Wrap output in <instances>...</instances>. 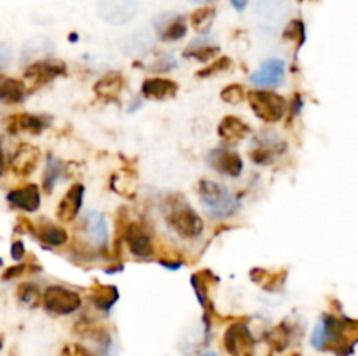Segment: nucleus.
Segmentation results:
<instances>
[{"instance_id": "obj_15", "label": "nucleus", "mask_w": 358, "mask_h": 356, "mask_svg": "<svg viewBox=\"0 0 358 356\" xmlns=\"http://www.w3.org/2000/svg\"><path fill=\"white\" fill-rule=\"evenodd\" d=\"M178 84L164 77H150L142 84V94L149 100H170L177 94Z\"/></svg>"}, {"instance_id": "obj_20", "label": "nucleus", "mask_w": 358, "mask_h": 356, "mask_svg": "<svg viewBox=\"0 0 358 356\" xmlns=\"http://www.w3.org/2000/svg\"><path fill=\"white\" fill-rule=\"evenodd\" d=\"M27 96V87L21 80L10 77H0V100L7 103H17Z\"/></svg>"}, {"instance_id": "obj_24", "label": "nucleus", "mask_w": 358, "mask_h": 356, "mask_svg": "<svg viewBox=\"0 0 358 356\" xmlns=\"http://www.w3.org/2000/svg\"><path fill=\"white\" fill-rule=\"evenodd\" d=\"M38 239L44 244H48V246H63L66 243V239H69V234L62 227L45 223V225H42L38 229Z\"/></svg>"}, {"instance_id": "obj_33", "label": "nucleus", "mask_w": 358, "mask_h": 356, "mask_svg": "<svg viewBox=\"0 0 358 356\" xmlns=\"http://www.w3.org/2000/svg\"><path fill=\"white\" fill-rule=\"evenodd\" d=\"M231 3H233V7L236 10H243L247 7L248 0H231Z\"/></svg>"}, {"instance_id": "obj_32", "label": "nucleus", "mask_w": 358, "mask_h": 356, "mask_svg": "<svg viewBox=\"0 0 358 356\" xmlns=\"http://www.w3.org/2000/svg\"><path fill=\"white\" fill-rule=\"evenodd\" d=\"M10 255H13L14 260H21V258H23V255H24L23 243H20V241H17V243H14L13 250H10Z\"/></svg>"}, {"instance_id": "obj_34", "label": "nucleus", "mask_w": 358, "mask_h": 356, "mask_svg": "<svg viewBox=\"0 0 358 356\" xmlns=\"http://www.w3.org/2000/svg\"><path fill=\"white\" fill-rule=\"evenodd\" d=\"M189 2H194V3H203V2H210V0H189Z\"/></svg>"}, {"instance_id": "obj_14", "label": "nucleus", "mask_w": 358, "mask_h": 356, "mask_svg": "<svg viewBox=\"0 0 358 356\" xmlns=\"http://www.w3.org/2000/svg\"><path fill=\"white\" fill-rule=\"evenodd\" d=\"M63 73H65V65L62 61L45 59V61H38L35 65L28 66L27 72H24V79L41 86V84L49 82V80L56 79V77L63 75Z\"/></svg>"}, {"instance_id": "obj_7", "label": "nucleus", "mask_w": 358, "mask_h": 356, "mask_svg": "<svg viewBox=\"0 0 358 356\" xmlns=\"http://www.w3.org/2000/svg\"><path fill=\"white\" fill-rule=\"evenodd\" d=\"M124 241H126V244H128L129 251H131L135 257L143 258V260H147V258L152 257L154 251H156L152 236H150L149 230H147L145 227L138 222H133V223H128V225H126Z\"/></svg>"}, {"instance_id": "obj_23", "label": "nucleus", "mask_w": 358, "mask_h": 356, "mask_svg": "<svg viewBox=\"0 0 358 356\" xmlns=\"http://www.w3.org/2000/svg\"><path fill=\"white\" fill-rule=\"evenodd\" d=\"M219 52V45L212 44L210 40H194L185 49V58H194L198 61H210Z\"/></svg>"}, {"instance_id": "obj_8", "label": "nucleus", "mask_w": 358, "mask_h": 356, "mask_svg": "<svg viewBox=\"0 0 358 356\" xmlns=\"http://www.w3.org/2000/svg\"><path fill=\"white\" fill-rule=\"evenodd\" d=\"M206 163L217 173L226 175V177L236 178L243 171V161L236 150L231 149H213L206 156Z\"/></svg>"}, {"instance_id": "obj_31", "label": "nucleus", "mask_w": 358, "mask_h": 356, "mask_svg": "<svg viewBox=\"0 0 358 356\" xmlns=\"http://www.w3.org/2000/svg\"><path fill=\"white\" fill-rule=\"evenodd\" d=\"M62 356H94L87 348L80 344H66L62 349Z\"/></svg>"}, {"instance_id": "obj_3", "label": "nucleus", "mask_w": 358, "mask_h": 356, "mask_svg": "<svg viewBox=\"0 0 358 356\" xmlns=\"http://www.w3.org/2000/svg\"><path fill=\"white\" fill-rule=\"evenodd\" d=\"M198 195L203 208L210 216L215 218H226L233 215L238 208L236 198L227 191L224 185L212 180H201L198 184Z\"/></svg>"}, {"instance_id": "obj_22", "label": "nucleus", "mask_w": 358, "mask_h": 356, "mask_svg": "<svg viewBox=\"0 0 358 356\" xmlns=\"http://www.w3.org/2000/svg\"><path fill=\"white\" fill-rule=\"evenodd\" d=\"M119 299V292L115 286L110 285H100L93 290L91 293V302L101 311H108Z\"/></svg>"}, {"instance_id": "obj_25", "label": "nucleus", "mask_w": 358, "mask_h": 356, "mask_svg": "<svg viewBox=\"0 0 358 356\" xmlns=\"http://www.w3.org/2000/svg\"><path fill=\"white\" fill-rule=\"evenodd\" d=\"M213 17H215V9L213 7H199V9H196L191 14V24L194 27V30L205 31L210 28Z\"/></svg>"}, {"instance_id": "obj_12", "label": "nucleus", "mask_w": 358, "mask_h": 356, "mask_svg": "<svg viewBox=\"0 0 358 356\" xmlns=\"http://www.w3.org/2000/svg\"><path fill=\"white\" fill-rule=\"evenodd\" d=\"M83 229L94 248L103 250L108 241V227L98 212H87L83 218Z\"/></svg>"}, {"instance_id": "obj_4", "label": "nucleus", "mask_w": 358, "mask_h": 356, "mask_svg": "<svg viewBox=\"0 0 358 356\" xmlns=\"http://www.w3.org/2000/svg\"><path fill=\"white\" fill-rule=\"evenodd\" d=\"M247 98L248 103H250V108L261 121L273 124V122L282 121L283 115H285V98L273 93V91H250V93H247Z\"/></svg>"}, {"instance_id": "obj_17", "label": "nucleus", "mask_w": 358, "mask_h": 356, "mask_svg": "<svg viewBox=\"0 0 358 356\" xmlns=\"http://www.w3.org/2000/svg\"><path fill=\"white\" fill-rule=\"evenodd\" d=\"M252 135L250 126L236 115H227L219 124V136L226 143H238Z\"/></svg>"}, {"instance_id": "obj_16", "label": "nucleus", "mask_w": 358, "mask_h": 356, "mask_svg": "<svg viewBox=\"0 0 358 356\" xmlns=\"http://www.w3.org/2000/svg\"><path fill=\"white\" fill-rule=\"evenodd\" d=\"M7 201L14 206V208L24 209V212H35L41 206V191L37 185L28 184L20 188H14L7 194Z\"/></svg>"}, {"instance_id": "obj_27", "label": "nucleus", "mask_w": 358, "mask_h": 356, "mask_svg": "<svg viewBox=\"0 0 358 356\" xmlns=\"http://www.w3.org/2000/svg\"><path fill=\"white\" fill-rule=\"evenodd\" d=\"M245 96H247V93H245L243 86H240V84H231V86L224 87L222 93H220V98H222L226 103L231 105L241 103V101L245 100Z\"/></svg>"}, {"instance_id": "obj_2", "label": "nucleus", "mask_w": 358, "mask_h": 356, "mask_svg": "<svg viewBox=\"0 0 358 356\" xmlns=\"http://www.w3.org/2000/svg\"><path fill=\"white\" fill-rule=\"evenodd\" d=\"M311 344L315 349H346L352 344V330L348 327V321H343L336 316H327L325 314L317 323L311 337Z\"/></svg>"}, {"instance_id": "obj_6", "label": "nucleus", "mask_w": 358, "mask_h": 356, "mask_svg": "<svg viewBox=\"0 0 358 356\" xmlns=\"http://www.w3.org/2000/svg\"><path fill=\"white\" fill-rule=\"evenodd\" d=\"M224 349L229 353V356H255L257 351V342L252 335L250 328L243 321L233 323L224 332Z\"/></svg>"}, {"instance_id": "obj_29", "label": "nucleus", "mask_w": 358, "mask_h": 356, "mask_svg": "<svg viewBox=\"0 0 358 356\" xmlns=\"http://www.w3.org/2000/svg\"><path fill=\"white\" fill-rule=\"evenodd\" d=\"M59 175H62V163L56 159H52V157H49L48 170H45V175H44V184H45V188H48V191H51L52 185L56 184V180H58Z\"/></svg>"}, {"instance_id": "obj_10", "label": "nucleus", "mask_w": 358, "mask_h": 356, "mask_svg": "<svg viewBox=\"0 0 358 356\" xmlns=\"http://www.w3.org/2000/svg\"><path fill=\"white\" fill-rule=\"evenodd\" d=\"M285 77V65L282 59H268L250 75V82L261 87H275L282 84Z\"/></svg>"}, {"instance_id": "obj_26", "label": "nucleus", "mask_w": 358, "mask_h": 356, "mask_svg": "<svg viewBox=\"0 0 358 356\" xmlns=\"http://www.w3.org/2000/svg\"><path fill=\"white\" fill-rule=\"evenodd\" d=\"M259 272L262 274V278H252L255 283L262 286L266 292H276L278 288H282V283L285 279V272L278 274V272H269V271H262L259 269Z\"/></svg>"}, {"instance_id": "obj_5", "label": "nucleus", "mask_w": 358, "mask_h": 356, "mask_svg": "<svg viewBox=\"0 0 358 356\" xmlns=\"http://www.w3.org/2000/svg\"><path fill=\"white\" fill-rule=\"evenodd\" d=\"M42 304L45 309L56 316H66V314L76 313L80 307L83 300L80 295L72 288H66L62 285H51L42 293Z\"/></svg>"}, {"instance_id": "obj_19", "label": "nucleus", "mask_w": 358, "mask_h": 356, "mask_svg": "<svg viewBox=\"0 0 358 356\" xmlns=\"http://www.w3.org/2000/svg\"><path fill=\"white\" fill-rule=\"evenodd\" d=\"M124 87V79L119 72H108L94 84V93L100 98H115Z\"/></svg>"}, {"instance_id": "obj_28", "label": "nucleus", "mask_w": 358, "mask_h": 356, "mask_svg": "<svg viewBox=\"0 0 358 356\" xmlns=\"http://www.w3.org/2000/svg\"><path fill=\"white\" fill-rule=\"evenodd\" d=\"M17 297H20L21 302L24 304H38L41 302V292L35 285L31 283H24V285L20 286V292H17Z\"/></svg>"}, {"instance_id": "obj_18", "label": "nucleus", "mask_w": 358, "mask_h": 356, "mask_svg": "<svg viewBox=\"0 0 358 356\" xmlns=\"http://www.w3.org/2000/svg\"><path fill=\"white\" fill-rule=\"evenodd\" d=\"M38 159H41L38 149L31 145H20L16 152H14L10 164H13V168L20 175H30L37 168Z\"/></svg>"}, {"instance_id": "obj_30", "label": "nucleus", "mask_w": 358, "mask_h": 356, "mask_svg": "<svg viewBox=\"0 0 358 356\" xmlns=\"http://www.w3.org/2000/svg\"><path fill=\"white\" fill-rule=\"evenodd\" d=\"M231 65H233V63H231L229 58H222V59H219V61L213 63V65L206 66L205 70H199L198 75L199 77H212V75H215V73L226 72V70H229Z\"/></svg>"}, {"instance_id": "obj_11", "label": "nucleus", "mask_w": 358, "mask_h": 356, "mask_svg": "<svg viewBox=\"0 0 358 356\" xmlns=\"http://www.w3.org/2000/svg\"><path fill=\"white\" fill-rule=\"evenodd\" d=\"M84 201V185L83 184H73L69 188L65 195L59 201L58 209H56V216L62 222H72L76 216L79 215L80 208H83Z\"/></svg>"}, {"instance_id": "obj_9", "label": "nucleus", "mask_w": 358, "mask_h": 356, "mask_svg": "<svg viewBox=\"0 0 358 356\" xmlns=\"http://www.w3.org/2000/svg\"><path fill=\"white\" fill-rule=\"evenodd\" d=\"M136 2L135 0H101L98 6V13L105 21L121 24L129 21L135 14Z\"/></svg>"}, {"instance_id": "obj_35", "label": "nucleus", "mask_w": 358, "mask_h": 356, "mask_svg": "<svg viewBox=\"0 0 358 356\" xmlns=\"http://www.w3.org/2000/svg\"><path fill=\"white\" fill-rule=\"evenodd\" d=\"M203 356H217V355H215V353H205Z\"/></svg>"}, {"instance_id": "obj_21", "label": "nucleus", "mask_w": 358, "mask_h": 356, "mask_svg": "<svg viewBox=\"0 0 358 356\" xmlns=\"http://www.w3.org/2000/svg\"><path fill=\"white\" fill-rule=\"evenodd\" d=\"M45 128V122L41 117L30 114H20L10 117V131H24L31 135H38Z\"/></svg>"}, {"instance_id": "obj_13", "label": "nucleus", "mask_w": 358, "mask_h": 356, "mask_svg": "<svg viewBox=\"0 0 358 356\" xmlns=\"http://www.w3.org/2000/svg\"><path fill=\"white\" fill-rule=\"evenodd\" d=\"M156 31L161 40L173 42L187 34V24H185L184 16L164 14V16H159L156 20Z\"/></svg>"}, {"instance_id": "obj_1", "label": "nucleus", "mask_w": 358, "mask_h": 356, "mask_svg": "<svg viewBox=\"0 0 358 356\" xmlns=\"http://www.w3.org/2000/svg\"><path fill=\"white\" fill-rule=\"evenodd\" d=\"M164 218L171 230L184 239H194L201 236L203 220L182 195H171L164 202Z\"/></svg>"}]
</instances>
